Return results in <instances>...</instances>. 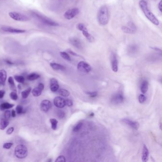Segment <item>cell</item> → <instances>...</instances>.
Returning <instances> with one entry per match:
<instances>
[{"label":"cell","instance_id":"obj_26","mask_svg":"<svg viewBox=\"0 0 162 162\" xmlns=\"http://www.w3.org/2000/svg\"><path fill=\"white\" fill-rule=\"evenodd\" d=\"M31 90V88H28L27 89H25V90L23 91L22 92V96L23 99H27L29 95H30V92Z\"/></svg>","mask_w":162,"mask_h":162},{"label":"cell","instance_id":"obj_1","mask_svg":"<svg viewBox=\"0 0 162 162\" xmlns=\"http://www.w3.org/2000/svg\"><path fill=\"white\" fill-rule=\"evenodd\" d=\"M139 6L146 17L150 21H151L154 25H158L159 24V22L154 15V14L150 11L148 7L147 3L145 1L141 0L139 2Z\"/></svg>","mask_w":162,"mask_h":162},{"label":"cell","instance_id":"obj_13","mask_svg":"<svg viewBox=\"0 0 162 162\" xmlns=\"http://www.w3.org/2000/svg\"><path fill=\"white\" fill-rule=\"evenodd\" d=\"M121 121L123 123L129 126L132 128L135 129V130H137L139 127V124L138 122H136V121H132L129 119L124 118V119H122Z\"/></svg>","mask_w":162,"mask_h":162},{"label":"cell","instance_id":"obj_45","mask_svg":"<svg viewBox=\"0 0 162 162\" xmlns=\"http://www.w3.org/2000/svg\"><path fill=\"white\" fill-rule=\"evenodd\" d=\"M11 115L12 117L15 118L16 116V111L14 110H12L11 113Z\"/></svg>","mask_w":162,"mask_h":162},{"label":"cell","instance_id":"obj_43","mask_svg":"<svg viewBox=\"0 0 162 162\" xmlns=\"http://www.w3.org/2000/svg\"><path fill=\"white\" fill-rule=\"evenodd\" d=\"M5 95V91L3 90H0V99H2Z\"/></svg>","mask_w":162,"mask_h":162},{"label":"cell","instance_id":"obj_19","mask_svg":"<svg viewBox=\"0 0 162 162\" xmlns=\"http://www.w3.org/2000/svg\"><path fill=\"white\" fill-rule=\"evenodd\" d=\"M7 79V73L5 70L1 69L0 70V80L1 84L4 85L5 83L6 80Z\"/></svg>","mask_w":162,"mask_h":162},{"label":"cell","instance_id":"obj_23","mask_svg":"<svg viewBox=\"0 0 162 162\" xmlns=\"http://www.w3.org/2000/svg\"><path fill=\"white\" fill-rule=\"evenodd\" d=\"M14 106V104H11L9 103H3L0 105V110L3 111L5 109H8L12 108Z\"/></svg>","mask_w":162,"mask_h":162},{"label":"cell","instance_id":"obj_44","mask_svg":"<svg viewBox=\"0 0 162 162\" xmlns=\"http://www.w3.org/2000/svg\"><path fill=\"white\" fill-rule=\"evenodd\" d=\"M158 8L160 10V11L161 12H162V1H161L160 3L158 4Z\"/></svg>","mask_w":162,"mask_h":162},{"label":"cell","instance_id":"obj_48","mask_svg":"<svg viewBox=\"0 0 162 162\" xmlns=\"http://www.w3.org/2000/svg\"><path fill=\"white\" fill-rule=\"evenodd\" d=\"M94 115V114L93 113H91V114L90 115V116H93Z\"/></svg>","mask_w":162,"mask_h":162},{"label":"cell","instance_id":"obj_5","mask_svg":"<svg viewBox=\"0 0 162 162\" xmlns=\"http://www.w3.org/2000/svg\"><path fill=\"white\" fill-rule=\"evenodd\" d=\"M77 28L78 30L82 31L83 35L87 39L88 41L90 42H92L94 41V38L91 35L90 33H88V29L86 27L85 25L83 23H80L77 26Z\"/></svg>","mask_w":162,"mask_h":162},{"label":"cell","instance_id":"obj_41","mask_svg":"<svg viewBox=\"0 0 162 162\" xmlns=\"http://www.w3.org/2000/svg\"><path fill=\"white\" fill-rule=\"evenodd\" d=\"M65 104L67 106L70 107H72V106L73 105V102L70 99H66L65 100Z\"/></svg>","mask_w":162,"mask_h":162},{"label":"cell","instance_id":"obj_8","mask_svg":"<svg viewBox=\"0 0 162 162\" xmlns=\"http://www.w3.org/2000/svg\"><path fill=\"white\" fill-rule=\"evenodd\" d=\"M79 10L77 8L69 9L66 11L64 16L67 19L71 20L79 14Z\"/></svg>","mask_w":162,"mask_h":162},{"label":"cell","instance_id":"obj_16","mask_svg":"<svg viewBox=\"0 0 162 162\" xmlns=\"http://www.w3.org/2000/svg\"><path fill=\"white\" fill-rule=\"evenodd\" d=\"M69 42L70 43L74 46L75 47L77 48V49H81L82 48V45L81 42L80 41V39L76 37H72L69 38Z\"/></svg>","mask_w":162,"mask_h":162},{"label":"cell","instance_id":"obj_49","mask_svg":"<svg viewBox=\"0 0 162 162\" xmlns=\"http://www.w3.org/2000/svg\"><path fill=\"white\" fill-rule=\"evenodd\" d=\"M1 84V83H0V84Z\"/></svg>","mask_w":162,"mask_h":162},{"label":"cell","instance_id":"obj_46","mask_svg":"<svg viewBox=\"0 0 162 162\" xmlns=\"http://www.w3.org/2000/svg\"><path fill=\"white\" fill-rule=\"evenodd\" d=\"M5 61L6 63L8 64H9V65H12L14 64L12 62H11V61H9L8 60H6Z\"/></svg>","mask_w":162,"mask_h":162},{"label":"cell","instance_id":"obj_9","mask_svg":"<svg viewBox=\"0 0 162 162\" xmlns=\"http://www.w3.org/2000/svg\"><path fill=\"white\" fill-rule=\"evenodd\" d=\"M124 100V97L122 94L120 93L116 94L114 95L111 99V102L113 104H120L123 102Z\"/></svg>","mask_w":162,"mask_h":162},{"label":"cell","instance_id":"obj_6","mask_svg":"<svg viewBox=\"0 0 162 162\" xmlns=\"http://www.w3.org/2000/svg\"><path fill=\"white\" fill-rule=\"evenodd\" d=\"M9 15L12 19L17 21L26 22L30 20V18L26 15L21 13H18L15 11H11L9 12Z\"/></svg>","mask_w":162,"mask_h":162},{"label":"cell","instance_id":"obj_39","mask_svg":"<svg viewBox=\"0 0 162 162\" xmlns=\"http://www.w3.org/2000/svg\"><path fill=\"white\" fill-rule=\"evenodd\" d=\"M12 145H13V144L12 143H6L3 145V148L9 149L11 148Z\"/></svg>","mask_w":162,"mask_h":162},{"label":"cell","instance_id":"obj_4","mask_svg":"<svg viewBox=\"0 0 162 162\" xmlns=\"http://www.w3.org/2000/svg\"><path fill=\"white\" fill-rule=\"evenodd\" d=\"M33 16L36 17V18H38L41 22L45 24H47L51 26H58L59 25L58 23L55 22L54 21H52V20L50 19L47 17L41 15L40 14H38L35 12H33Z\"/></svg>","mask_w":162,"mask_h":162},{"label":"cell","instance_id":"obj_10","mask_svg":"<svg viewBox=\"0 0 162 162\" xmlns=\"http://www.w3.org/2000/svg\"><path fill=\"white\" fill-rule=\"evenodd\" d=\"M0 32L2 33H25V30L11 27H2L0 29Z\"/></svg>","mask_w":162,"mask_h":162},{"label":"cell","instance_id":"obj_30","mask_svg":"<svg viewBox=\"0 0 162 162\" xmlns=\"http://www.w3.org/2000/svg\"><path fill=\"white\" fill-rule=\"evenodd\" d=\"M8 81L9 83L11 88L12 89H14V90H15V83H14L13 77H9Z\"/></svg>","mask_w":162,"mask_h":162},{"label":"cell","instance_id":"obj_20","mask_svg":"<svg viewBox=\"0 0 162 162\" xmlns=\"http://www.w3.org/2000/svg\"><path fill=\"white\" fill-rule=\"evenodd\" d=\"M50 65L52 69L56 70H62L64 71L65 70V67L61 65L60 64L56 63H51L50 64Z\"/></svg>","mask_w":162,"mask_h":162},{"label":"cell","instance_id":"obj_34","mask_svg":"<svg viewBox=\"0 0 162 162\" xmlns=\"http://www.w3.org/2000/svg\"><path fill=\"white\" fill-rule=\"evenodd\" d=\"M16 111L17 114H21L23 113V108L22 106L21 105H18L16 107Z\"/></svg>","mask_w":162,"mask_h":162},{"label":"cell","instance_id":"obj_17","mask_svg":"<svg viewBox=\"0 0 162 162\" xmlns=\"http://www.w3.org/2000/svg\"><path fill=\"white\" fill-rule=\"evenodd\" d=\"M50 88L52 92H55L59 88V84L58 80L55 79H51L50 80Z\"/></svg>","mask_w":162,"mask_h":162},{"label":"cell","instance_id":"obj_28","mask_svg":"<svg viewBox=\"0 0 162 162\" xmlns=\"http://www.w3.org/2000/svg\"><path fill=\"white\" fill-rule=\"evenodd\" d=\"M59 93L61 96L67 97L69 96V92L65 89H61L59 91Z\"/></svg>","mask_w":162,"mask_h":162},{"label":"cell","instance_id":"obj_15","mask_svg":"<svg viewBox=\"0 0 162 162\" xmlns=\"http://www.w3.org/2000/svg\"><path fill=\"white\" fill-rule=\"evenodd\" d=\"M44 84L42 83H40L38 85L36 88H33V90L31 91L33 96H40L41 95L42 91L44 89Z\"/></svg>","mask_w":162,"mask_h":162},{"label":"cell","instance_id":"obj_42","mask_svg":"<svg viewBox=\"0 0 162 162\" xmlns=\"http://www.w3.org/2000/svg\"><path fill=\"white\" fill-rule=\"evenodd\" d=\"M14 131V128L13 127H11L7 129V131H6V134L7 135H11V134Z\"/></svg>","mask_w":162,"mask_h":162},{"label":"cell","instance_id":"obj_32","mask_svg":"<svg viewBox=\"0 0 162 162\" xmlns=\"http://www.w3.org/2000/svg\"><path fill=\"white\" fill-rule=\"evenodd\" d=\"M83 123L82 122H79V123L75 126L73 128V131L74 132H77L79 131L80 129H81V127L82 126Z\"/></svg>","mask_w":162,"mask_h":162},{"label":"cell","instance_id":"obj_22","mask_svg":"<svg viewBox=\"0 0 162 162\" xmlns=\"http://www.w3.org/2000/svg\"><path fill=\"white\" fill-rule=\"evenodd\" d=\"M9 122L7 119L5 118H2L0 121V129L4 130L8 126Z\"/></svg>","mask_w":162,"mask_h":162},{"label":"cell","instance_id":"obj_11","mask_svg":"<svg viewBox=\"0 0 162 162\" xmlns=\"http://www.w3.org/2000/svg\"><path fill=\"white\" fill-rule=\"evenodd\" d=\"M52 107V104L51 102L49 100L45 99L41 103V110L44 112H47L50 110Z\"/></svg>","mask_w":162,"mask_h":162},{"label":"cell","instance_id":"obj_35","mask_svg":"<svg viewBox=\"0 0 162 162\" xmlns=\"http://www.w3.org/2000/svg\"><path fill=\"white\" fill-rule=\"evenodd\" d=\"M10 96L11 97V99L14 100H16L18 98V96L17 95L16 93L15 92H11L10 93Z\"/></svg>","mask_w":162,"mask_h":162},{"label":"cell","instance_id":"obj_12","mask_svg":"<svg viewBox=\"0 0 162 162\" xmlns=\"http://www.w3.org/2000/svg\"><path fill=\"white\" fill-rule=\"evenodd\" d=\"M54 104L58 108H62L66 106L65 100L60 96L56 97L53 100Z\"/></svg>","mask_w":162,"mask_h":162},{"label":"cell","instance_id":"obj_24","mask_svg":"<svg viewBox=\"0 0 162 162\" xmlns=\"http://www.w3.org/2000/svg\"><path fill=\"white\" fill-rule=\"evenodd\" d=\"M40 75L38 74H37L35 73H33L28 75L27 77V79L29 80L33 81V80L38 79V78H40Z\"/></svg>","mask_w":162,"mask_h":162},{"label":"cell","instance_id":"obj_14","mask_svg":"<svg viewBox=\"0 0 162 162\" xmlns=\"http://www.w3.org/2000/svg\"><path fill=\"white\" fill-rule=\"evenodd\" d=\"M111 65L113 72H116L118 71V61L116 55L114 53L111 56Z\"/></svg>","mask_w":162,"mask_h":162},{"label":"cell","instance_id":"obj_21","mask_svg":"<svg viewBox=\"0 0 162 162\" xmlns=\"http://www.w3.org/2000/svg\"><path fill=\"white\" fill-rule=\"evenodd\" d=\"M148 81L146 80H144L142 83L140 87L141 92L143 94L146 93L148 90Z\"/></svg>","mask_w":162,"mask_h":162},{"label":"cell","instance_id":"obj_7","mask_svg":"<svg viewBox=\"0 0 162 162\" xmlns=\"http://www.w3.org/2000/svg\"><path fill=\"white\" fill-rule=\"evenodd\" d=\"M77 69L80 72L84 73H88L91 70V66L84 61H80L77 66Z\"/></svg>","mask_w":162,"mask_h":162},{"label":"cell","instance_id":"obj_36","mask_svg":"<svg viewBox=\"0 0 162 162\" xmlns=\"http://www.w3.org/2000/svg\"><path fill=\"white\" fill-rule=\"evenodd\" d=\"M57 115H58V118L60 119H62L65 116V114L64 112L62 110H58V112H57Z\"/></svg>","mask_w":162,"mask_h":162},{"label":"cell","instance_id":"obj_38","mask_svg":"<svg viewBox=\"0 0 162 162\" xmlns=\"http://www.w3.org/2000/svg\"><path fill=\"white\" fill-rule=\"evenodd\" d=\"M66 162V159H65V157H64L63 155H60L57 158V159L56 160L55 162Z\"/></svg>","mask_w":162,"mask_h":162},{"label":"cell","instance_id":"obj_40","mask_svg":"<svg viewBox=\"0 0 162 162\" xmlns=\"http://www.w3.org/2000/svg\"><path fill=\"white\" fill-rule=\"evenodd\" d=\"M87 94L91 98H95L98 95L97 92H87Z\"/></svg>","mask_w":162,"mask_h":162},{"label":"cell","instance_id":"obj_25","mask_svg":"<svg viewBox=\"0 0 162 162\" xmlns=\"http://www.w3.org/2000/svg\"><path fill=\"white\" fill-rule=\"evenodd\" d=\"M122 30L123 31L126 33H129V34H134L136 31L134 30H133L132 29L129 27V26H123L122 27Z\"/></svg>","mask_w":162,"mask_h":162},{"label":"cell","instance_id":"obj_47","mask_svg":"<svg viewBox=\"0 0 162 162\" xmlns=\"http://www.w3.org/2000/svg\"><path fill=\"white\" fill-rule=\"evenodd\" d=\"M69 52L70 53V54H71L72 55H73V56H78V55H77L76 53H75L74 52H73V51H72V50H69Z\"/></svg>","mask_w":162,"mask_h":162},{"label":"cell","instance_id":"obj_29","mask_svg":"<svg viewBox=\"0 0 162 162\" xmlns=\"http://www.w3.org/2000/svg\"><path fill=\"white\" fill-rule=\"evenodd\" d=\"M60 55H61V57L62 58H63L64 59L66 60L67 61H71V58L70 57L69 55L66 52H60Z\"/></svg>","mask_w":162,"mask_h":162},{"label":"cell","instance_id":"obj_31","mask_svg":"<svg viewBox=\"0 0 162 162\" xmlns=\"http://www.w3.org/2000/svg\"><path fill=\"white\" fill-rule=\"evenodd\" d=\"M14 79L16 80V81L20 83H23L24 82V80H25L24 77L22 76H18V75L15 76Z\"/></svg>","mask_w":162,"mask_h":162},{"label":"cell","instance_id":"obj_18","mask_svg":"<svg viewBox=\"0 0 162 162\" xmlns=\"http://www.w3.org/2000/svg\"><path fill=\"white\" fill-rule=\"evenodd\" d=\"M149 151L146 146L144 145L143 146V151L142 154V160L143 162H147L148 160Z\"/></svg>","mask_w":162,"mask_h":162},{"label":"cell","instance_id":"obj_2","mask_svg":"<svg viewBox=\"0 0 162 162\" xmlns=\"http://www.w3.org/2000/svg\"><path fill=\"white\" fill-rule=\"evenodd\" d=\"M98 19L101 25L107 24L109 21V15L108 9L106 6H103L99 9L98 14Z\"/></svg>","mask_w":162,"mask_h":162},{"label":"cell","instance_id":"obj_3","mask_svg":"<svg viewBox=\"0 0 162 162\" xmlns=\"http://www.w3.org/2000/svg\"><path fill=\"white\" fill-rule=\"evenodd\" d=\"M28 149L23 145H19L14 150V154L16 157L19 159H23L28 155Z\"/></svg>","mask_w":162,"mask_h":162},{"label":"cell","instance_id":"obj_33","mask_svg":"<svg viewBox=\"0 0 162 162\" xmlns=\"http://www.w3.org/2000/svg\"><path fill=\"white\" fill-rule=\"evenodd\" d=\"M138 100L139 103L141 104H143L146 100V96L143 95V94H141L139 95V98H138Z\"/></svg>","mask_w":162,"mask_h":162},{"label":"cell","instance_id":"obj_37","mask_svg":"<svg viewBox=\"0 0 162 162\" xmlns=\"http://www.w3.org/2000/svg\"><path fill=\"white\" fill-rule=\"evenodd\" d=\"M11 116V111L9 110H7L6 111L4 114V118H5L6 119L8 120L9 118H10Z\"/></svg>","mask_w":162,"mask_h":162},{"label":"cell","instance_id":"obj_50","mask_svg":"<svg viewBox=\"0 0 162 162\" xmlns=\"http://www.w3.org/2000/svg\"><path fill=\"white\" fill-rule=\"evenodd\" d=\"M0 1H2V0H0Z\"/></svg>","mask_w":162,"mask_h":162},{"label":"cell","instance_id":"obj_27","mask_svg":"<svg viewBox=\"0 0 162 162\" xmlns=\"http://www.w3.org/2000/svg\"><path fill=\"white\" fill-rule=\"evenodd\" d=\"M50 122L51 125V128L53 130H55L57 128L58 121L55 118H51L50 120Z\"/></svg>","mask_w":162,"mask_h":162}]
</instances>
